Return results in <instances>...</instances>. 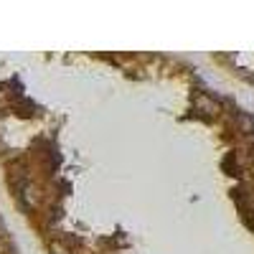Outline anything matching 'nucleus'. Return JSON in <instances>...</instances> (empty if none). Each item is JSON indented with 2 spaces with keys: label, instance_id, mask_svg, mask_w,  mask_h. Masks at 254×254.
I'll return each mask as SVG.
<instances>
[{
  "label": "nucleus",
  "instance_id": "f257e3e1",
  "mask_svg": "<svg viewBox=\"0 0 254 254\" xmlns=\"http://www.w3.org/2000/svg\"><path fill=\"white\" fill-rule=\"evenodd\" d=\"M198 107H201V110H206L208 115H214V112H216V104L211 102L208 97H198Z\"/></svg>",
  "mask_w": 254,
  "mask_h": 254
}]
</instances>
